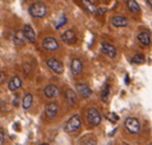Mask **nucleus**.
Returning a JSON list of instances; mask_svg holds the SVG:
<instances>
[{"mask_svg": "<svg viewBox=\"0 0 152 145\" xmlns=\"http://www.w3.org/2000/svg\"><path fill=\"white\" fill-rule=\"evenodd\" d=\"M109 94H110V85L106 84L102 89V92H101V99L103 102H107L108 101V98H109Z\"/></svg>", "mask_w": 152, "mask_h": 145, "instance_id": "412c9836", "label": "nucleus"}, {"mask_svg": "<svg viewBox=\"0 0 152 145\" xmlns=\"http://www.w3.org/2000/svg\"><path fill=\"white\" fill-rule=\"evenodd\" d=\"M138 40H139L140 43H142L143 45L148 46L151 43V39H150V34L148 32H140L138 34Z\"/></svg>", "mask_w": 152, "mask_h": 145, "instance_id": "f3484780", "label": "nucleus"}, {"mask_svg": "<svg viewBox=\"0 0 152 145\" xmlns=\"http://www.w3.org/2000/svg\"><path fill=\"white\" fill-rule=\"evenodd\" d=\"M44 92V95H45L48 98H55V97H58L60 95V89L58 88L56 85L53 84H48L45 86L43 90Z\"/></svg>", "mask_w": 152, "mask_h": 145, "instance_id": "0eeeda50", "label": "nucleus"}, {"mask_svg": "<svg viewBox=\"0 0 152 145\" xmlns=\"http://www.w3.org/2000/svg\"><path fill=\"white\" fill-rule=\"evenodd\" d=\"M65 97H66V100L68 102L69 106H74L76 104V101H77V97H76V93L72 89H67L65 91Z\"/></svg>", "mask_w": 152, "mask_h": 145, "instance_id": "dca6fc26", "label": "nucleus"}, {"mask_svg": "<svg viewBox=\"0 0 152 145\" xmlns=\"http://www.w3.org/2000/svg\"><path fill=\"white\" fill-rule=\"evenodd\" d=\"M59 111V106L55 102H50L45 105V115L48 119H53Z\"/></svg>", "mask_w": 152, "mask_h": 145, "instance_id": "f8f14e48", "label": "nucleus"}, {"mask_svg": "<svg viewBox=\"0 0 152 145\" xmlns=\"http://www.w3.org/2000/svg\"><path fill=\"white\" fill-rule=\"evenodd\" d=\"M28 12L30 13L31 17L41 19V17H43L46 13V6L42 1L33 2V3L29 6Z\"/></svg>", "mask_w": 152, "mask_h": 145, "instance_id": "f257e3e1", "label": "nucleus"}, {"mask_svg": "<svg viewBox=\"0 0 152 145\" xmlns=\"http://www.w3.org/2000/svg\"><path fill=\"white\" fill-rule=\"evenodd\" d=\"M12 105L15 106V107H18V106L20 105V97H19V95H15V98H13Z\"/></svg>", "mask_w": 152, "mask_h": 145, "instance_id": "bb28decb", "label": "nucleus"}, {"mask_svg": "<svg viewBox=\"0 0 152 145\" xmlns=\"http://www.w3.org/2000/svg\"><path fill=\"white\" fill-rule=\"evenodd\" d=\"M62 41L65 42L67 44H74L77 41V37H76V34L73 32L72 30H67L62 34Z\"/></svg>", "mask_w": 152, "mask_h": 145, "instance_id": "9d476101", "label": "nucleus"}, {"mask_svg": "<svg viewBox=\"0 0 152 145\" xmlns=\"http://www.w3.org/2000/svg\"><path fill=\"white\" fill-rule=\"evenodd\" d=\"M144 61H145V56L143 54H141V53L134 55L133 58H132V62L136 64H142L144 63Z\"/></svg>", "mask_w": 152, "mask_h": 145, "instance_id": "5701e85b", "label": "nucleus"}, {"mask_svg": "<svg viewBox=\"0 0 152 145\" xmlns=\"http://www.w3.org/2000/svg\"><path fill=\"white\" fill-rule=\"evenodd\" d=\"M81 126V120L78 115H73L70 119L67 121L65 125V131L67 133H73L77 131Z\"/></svg>", "mask_w": 152, "mask_h": 145, "instance_id": "f03ea898", "label": "nucleus"}, {"mask_svg": "<svg viewBox=\"0 0 152 145\" xmlns=\"http://www.w3.org/2000/svg\"><path fill=\"white\" fill-rule=\"evenodd\" d=\"M106 12H107V8H105V7H99V8H96L95 13H96V14H98V15H103Z\"/></svg>", "mask_w": 152, "mask_h": 145, "instance_id": "a878e982", "label": "nucleus"}, {"mask_svg": "<svg viewBox=\"0 0 152 145\" xmlns=\"http://www.w3.org/2000/svg\"><path fill=\"white\" fill-rule=\"evenodd\" d=\"M46 66L53 71V73L58 74H62L64 72V64L62 61H58L57 58H53V57H50V58L46 59Z\"/></svg>", "mask_w": 152, "mask_h": 145, "instance_id": "39448f33", "label": "nucleus"}, {"mask_svg": "<svg viewBox=\"0 0 152 145\" xmlns=\"http://www.w3.org/2000/svg\"><path fill=\"white\" fill-rule=\"evenodd\" d=\"M101 48H102V51L103 53L109 56L110 58H114L116 56V49L114 47L113 45H111L110 43L106 41H103L101 43Z\"/></svg>", "mask_w": 152, "mask_h": 145, "instance_id": "6e6552de", "label": "nucleus"}, {"mask_svg": "<svg viewBox=\"0 0 152 145\" xmlns=\"http://www.w3.org/2000/svg\"><path fill=\"white\" fill-rule=\"evenodd\" d=\"M6 80V74L4 72H0V85L3 84Z\"/></svg>", "mask_w": 152, "mask_h": 145, "instance_id": "cd10ccee", "label": "nucleus"}, {"mask_svg": "<svg viewBox=\"0 0 152 145\" xmlns=\"http://www.w3.org/2000/svg\"><path fill=\"white\" fill-rule=\"evenodd\" d=\"M42 46H43V48L45 49V50H48V51H55L59 48L58 41L53 37L44 38L43 41H42Z\"/></svg>", "mask_w": 152, "mask_h": 145, "instance_id": "423d86ee", "label": "nucleus"}, {"mask_svg": "<svg viewBox=\"0 0 152 145\" xmlns=\"http://www.w3.org/2000/svg\"><path fill=\"white\" fill-rule=\"evenodd\" d=\"M111 24L117 28H124L129 25V21L124 15H114L111 17Z\"/></svg>", "mask_w": 152, "mask_h": 145, "instance_id": "9b49d317", "label": "nucleus"}, {"mask_svg": "<svg viewBox=\"0 0 152 145\" xmlns=\"http://www.w3.org/2000/svg\"><path fill=\"white\" fill-rule=\"evenodd\" d=\"M86 119L91 126H98L101 123L102 117L96 107H89L86 111Z\"/></svg>", "mask_w": 152, "mask_h": 145, "instance_id": "7ed1b4c3", "label": "nucleus"}, {"mask_svg": "<svg viewBox=\"0 0 152 145\" xmlns=\"http://www.w3.org/2000/svg\"><path fill=\"white\" fill-rule=\"evenodd\" d=\"M126 83L129 84V76H127V75H126Z\"/></svg>", "mask_w": 152, "mask_h": 145, "instance_id": "7c9ffc66", "label": "nucleus"}, {"mask_svg": "<svg viewBox=\"0 0 152 145\" xmlns=\"http://www.w3.org/2000/svg\"><path fill=\"white\" fill-rule=\"evenodd\" d=\"M147 2H148V4H149V6H152V0H147Z\"/></svg>", "mask_w": 152, "mask_h": 145, "instance_id": "c756f323", "label": "nucleus"}, {"mask_svg": "<svg viewBox=\"0 0 152 145\" xmlns=\"http://www.w3.org/2000/svg\"><path fill=\"white\" fill-rule=\"evenodd\" d=\"M24 41H25V35L23 33V30L17 31L15 33V35H13V43L15 45H22L24 43Z\"/></svg>", "mask_w": 152, "mask_h": 145, "instance_id": "a211bd4d", "label": "nucleus"}, {"mask_svg": "<svg viewBox=\"0 0 152 145\" xmlns=\"http://www.w3.org/2000/svg\"><path fill=\"white\" fill-rule=\"evenodd\" d=\"M26 1H28V0H26Z\"/></svg>", "mask_w": 152, "mask_h": 145, "instance_id": "2f4dec72", "label": "nucleus"}, {"mask_svg": "<svg viewBox=\"0 0 152 145\" xmlns=\"http://www.w3.org/2000/svg\"><path fill=\"white\" fill-rule=\"evenodd\" d=\"M76 90H77V92L81 95V97H83V98H88L91 96V94H93V91L91 90V88L84 83L76 84Z\"/></svg>", "mask_w": 152, "mask_h": 145, "instance_id": "1a4fd4ad", "label": "nucleus"}, {"mask_svg": "<svg viewBox=\"0 0 152 145\" xmlns=\"http://www.w3.org/2000/svg\"><path fill=\"white\" fill-rule=\"evenodd\" d=\"M4 143V133L0 131V145Z\"/></svg>", "mask_w": 152, "mask_h": 145, "instance_id": "c85d7f7f", "label": "nucleus"}, {"mask_svg": "<svg viewBox=\"0 0 152 145\" xmlns=\"http://www.w3.org/2000/svg\"><path fill=\"white\" fill-rule=\"evenodd\" d=\"M67 23V17H66V15H62V17L60 19V22L58 23L57 25H56V29H59V28H61L63 25H65Z\"/></svg>", "mask_w": 152, "mask_h": 145, "instance_id": "393cba45", "label": "nucleus"}, {"mask_svg": "<svg viewBox=\"0 0 152 145\" xmlns=\"http://www.w3.org/2000/svg\"><path fill=\"white\" fill-rule=\"evenodd\" d=\"M71 72H72L73 75L78 76L80 75L82 72V69H83V66H82V62L79 58H73L72 61H71Z\"/></svg>", "mask_w": 152, "mask_h": 145, "instance_id": "4468645a", "label": "nucleus"}, {"mask_svg": "<svg viewBox=\"0 0 152 145\" xmlns=\"http://www.w3.org/2000/svg\"><path fill=\"white\" fill-rule=\"evenodd\" d=\"M126 7L129 12H140V5L138 4V2L136 0H126Z\"/></svg>", "mask_w": 152, "mask_h": 145, "instance_id": "6ab92c4d", "label": "nucleus"}, {"mask_svg": "<svg viewBox=\"0 0 152 145\" xmlns=\"http://www.w3.org/2000/svg\"><path fill=\"white\" fill-rule=\"evenodd\" d=\"M124 127L132 134H138L141 129L140 122L136 118H127L126 122H124Z\"/></svg>", "mask_w": 152, "mask_h": 145, "instance_id": "20e7f679", "label": "nucleus"}, {"mask_svg": "<svg viewBox=\"0 0 152 145\" xmlns=\"http://www.w3.org/2000/svg\"><path fill=\"white\" fill-rule=\"evenodd\" d=\"M82 5H83V8L89 13H95L96 12V6L94 5V3L91 1V0H81Z\"/></svg>", "mask_w": 152, "mask_h": 145, "instance_id": "aec40b11", "label": "nucleus"}, {"mask_svg": "<svg viewBox=\"0 0 152 145\" xmlns=\"http://www.w3.org/2000/svg\"><path fill=\"white\" fill-rule=\"evenodd\" d=\"M21 86H22V81L18 76H12L7 84V88L10 91H17L19 88H21Z\"/></svg>", "mask_w": 152, "mask_h": 145, "instance_id": "2eb2a0df", "label": "nucleus"}, {"mask_svg": "<svg viewBox=\"0 0 152 145\" xmlns=\"http://www.w3.org/2000/svg\"><path fill=\"white\" fill-rule=\"evenodd\" d=\"M33 101V96L30 93H27V94L23 98V108L24 109H29L31 107V104Z\"/></svg>", "mask_w": 152, "mask_h": 145, "instance_id": "4be33fe9", "label": "nucleus"}, {"mask_svg": "<svg viewBox=\"0 0 152 145\" xmlns=\"http://www.w3.org/2000/svg\"><path fill=\"white\" fill-rule=\"evenodd\" d=\"M106 119L108 120V121H110L111 123H116L118 121V119H119V118H118V115H116L115 113H107L106 115Z\"/></svg>", "mask_w": 152, "mask_h": 145, "instance_id": "b1692460", "label": "nucleus"}, {"mask_svg": "<svg viewBox=\"0 0 152 145\" xmlns=\"http://www.w3.org/2000/svg\"><path fill=\"white\" fill-rule=\"evenodd\" d=\"M23 33L25 35V38L31 43H34L36 40V35H35V31L30 25H25L23 28Z\"/></svg>", "mask_w": 152, "mask_h": 145, "instance_id": "ddd939ff", "label": "nucleus"}]
</instances>
